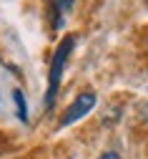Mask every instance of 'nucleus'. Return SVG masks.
<instances>
[{
  "label": "nucleus",
  "mask_w": 148,
  "mask_h": 159,
  "mask_svg": "<svg viewBox=\"0 0 148 159\" xmlns=\"http://www.w3.org/2000/svg\"><path fill=\"white\" fill-rule=\"evenodd\" d=\"M13 98H15V106H18V116H20V121H28V106H25L23 91L15 89V91H13Z\"/></svg>",
  "instance_id": "20e7f679"
},
{
  "label": "nucleus",
  "mask_w": 148,
  "mask_h": 159,
  "mask_svg": "<svg viewBox=\"0 0 148 159\" xmlns=\"http://www.w3.org/2000/svg\"><path fill=\"white\" fill-rule=\"evenodd\" d=\"M95 101H98V98H95V93H93V91H83V93L75 98V101L68 106V111L63 114V119L58 121V126H60V129H66V126L75 124L78 119H83V116H86V114L95 106Z\"/></svg>",
  "instance_id": "f03ea898"
},
{
  "label": "nucleus",
  "mask_w": 148,
  "mask_h": 159,
  "mask_svg": "<svg viewBox=\"0 0 148 159\" xmlns=\"http://www.w3.org/2000/svg\"><path fill=\"white\" fill-rule=\"evenodd\" d=\"M98 159H121V157H118L116 152H105V154H100Z\"/></svg>",
  "instance_id": "39448f33"
},
{
  "label": "nucleus",
  "mask_w": 148,
  "mask_h": 159,
  "mask_svg": "<svg viewBox=\"0 0 148 159\" xmlns=\"http://www.w3.org/2000/svg\"><path fill=\"white\" fill-rule=\"evenodd\" d=\"M75 46V38L68 35L63 38L60 46L55 48L53 53V61H50V71H48V93H45V109H50L55 104V96H58V89H60V78H63V71H66V63H68V56Z\"/></svg>",
  "instance_id": "f257e3e1"
},
{
  "label": "nucleus",
  "mask_w": 148,
  "mask_h": 159,
  "mask_svg": "<svg viewBox=\"0 0 148 159\" xmlns=\"http://www.w3.org/2000/svg\"><path fill=\"white\" fill-rule=\"evenodd\" d=\"M73 8V0H48V13H50V23L55 30L63 28V23H66V18Z\"/></svg>",
  "instance_id": "7ed1b4c3"
}]
</instances>
